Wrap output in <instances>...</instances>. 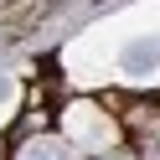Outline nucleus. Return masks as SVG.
I'll list each match as a JSON object with an SVG mask.
<instances>
[{"instance_id":"nucleus-1","label":"nucleus","mask_w":160,"mask_h":160,"mask_svg":"<svg viewBox=\"0 0 160 160\" xmlns=\"http://www.w3.org/2000/svg\"><path fill=\"white\" fill-rule=\"evenodd\" d=\"M26 160H62V155H57L52 145H36V150H31V155H26Z\"/></svg>"}]
</instances>
